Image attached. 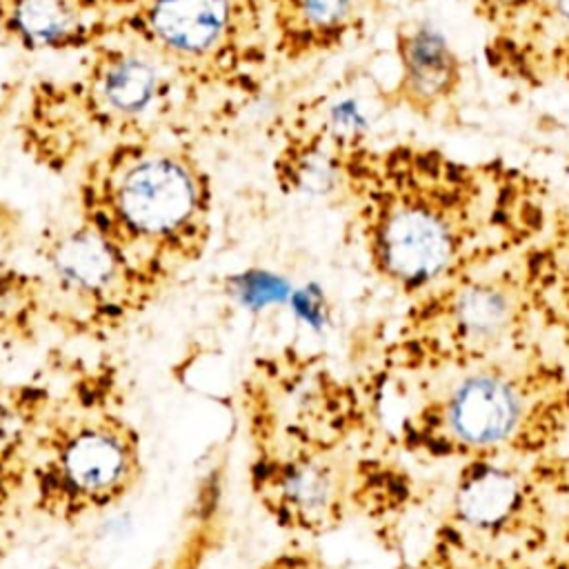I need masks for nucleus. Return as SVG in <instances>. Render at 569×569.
I'll use <instances>...</instances> for the list:
<instances>
[{"label":"nucleus","mask_w":569,"mask_h":569,"mask_svg":"<svg viewBox=\"0 0 569 569\" xmlns=\"http://www.w3.org/2000/svg\"><path fill=\"white\" fill-rule=\"evenodd\" d=\"M38 256L40 320L71 340L107 342L160 298L80 220L44 238Z\"/></svg>","instance_id":"nucleus-7"},{"label":"nucleus","mask_w":569,"mask_h":569,"mask_svg":"<svg viewBox=\"0 0 569 569\" xmlns=\"http://www.w3.org/2000/svg\"><path fill=\"white\" fill-rule=\"evenodd\" d=\"M516 256L407 300L380 362L413 387L487 362L538 338Z\"/></svg>","instance_id":"nucleus-6"},{"label":"nucleus","mask_w":569,"mask_h":569,"mask_svg":"<svg viewBox=\"0 0 569 569\" xmlns=\"http://www.w3.org/2000/svg\"><path fill=\"white\" fill-rule=\"evenodd\" d=\"M142 471L122 371L107 353L58 349L29 376L0 380V562L116 509Z\"/></svg>","instance_id":"nucleus-3"},{"label":"nucleus","mask_w":569,"mask_h":569,"mask_svg":"<svg viewBox=\"0 0 569 569\" xmlns=\"http://www.w3.org/2000/svg\"><path fill=\"white\" fill-rule=\"evenodd\" d=\"M238 409L251 493L282 531L320 538L351 520L391 525L409 509L413 487L396 436L322 358L293 347L256 358Z\"/></svg>","instance_id":"nucleus-1"},{"label":"nucleus","mask_w":569,"mask_h":569,"mask_svg":"<svg viewBox=\"0 0 569 569\" xmlns=\"http://www.w3.org/2000/svg\"><path fill=\"white\" fill-rule=\"evenodd\" d=\"M562 516L531 462L465 460L433 533L476 565H493L540 547Z\"/></svg>","instance_id":"nucleus-8"},{"label":"nucleus","mask_w":569,"mask_h":569,"mask_svg":"<svg viewBox=\"0 0 569 569\" xmlns=\"http://www.w3.org/2000/svg\"><path fill=\"white\" fill-rule=\"evenodd\" d=\"M407 569H480L465 553H460L451 542L433 533L427 549Z\"/></svg>","instance_id":"nucleus-19"},{"label":"nucleus","mask_w":569,"mask_h":569,"mask_svg":"<svg viewBox=\"0 0 569 569\" xmlns=\"http://www.w3.org/2000/svg\"><path fill=\"white\" fill-rule=\"evenodd\" d=\"M516 262L538 333L569 356V204H551L542 231Z\"/></svg>","instance_id":"nucleus-14"},{"label":"nucleus","mask_w":569,"mask_h":569,"mask_svg":"<svg viewBox=\"0 0 569 569\" xmlns=\"http://www.w3.org/2000/svg\"><path fill=\"white\" fill-rule=\"evenodd\" d=\"M398 78L387 84V102L425 122L445 120L465 87V62L447 36L427 20L405 18L393 27Z\"/></svg>","instance_id":"nucleus-10"},{"label":"nucleus","mask_w":569,"mask_h":569,"mask_svg":"<svg viewBox=\"0 0 569 569\" xmlns=\"http://www.w3.org/2000/svg\"><path fill=\"white\" fill-rule=\"evenodd\" d=\"M258 569H336L325 556L307 547H287L267 558Z\"/></svg>","instance_id":"nucleus-21"},{"label":"nucleus","mask_w":569,"mask_h":569,"mask_svg":"<svg viewBox=\"0 0 569 569\" xmlns=\"http://www.w3.org/2000/svg\"><path fill=\"white\" fill-rule=\"evenodd\" d=\"M385 91L387 87L367 69L345 71L318 93L300 100L280 127L316 133L349 156L365 144H373L378 124L391 111Z\"/></svg>","instance_id":"nucleus-13"},{"label":"nucleus","mask_w":569,"mask_h":569,"mask_svg":"<svg viewBox=\"0 0 569 569\" xmlns=\"http://www.w3.org/2000/svg\"><path fill=\"white\" fill-rule=\"evenodd\" d=\"M416 393L393 433L416 458L531 462L569 433V356L542 336Z\"/></svg>","instance_id":"nucleus-4"},{"label":"nucleus","mask_w":569,"mask_h":569,"mask_svg":"<svg viewBox=\"0 0 569 569\" xmlns=\"http://www.w3.org/2000/svg\"><path fill=\"white\" fill-rule=\"evenodd\" d=\"M407 2H418L420 4V2H429V0H407Z\"/></svg>","instance_id":"nucleus-23"},{"label":"nucleus","mask_w":569,"mask_h":569,"mask_svg":"<svg viewBox=\"0 0 569 569\" xmlns=\"http://www.w3.org/2000/svg\"><path fill=\"white\" fill-rule=\"evenodd\" d=\"M73 13L64 0H18L13 24L18 33L38 44H53L73 31Z\"/></svg>","instance_id":"nucleus-17"},{"label":"nucleus","mask_w":569,"mask_h":569,"mask_svg":"<svg viewBox=\"0 0 569 569\" xmlns=\"http://www.w3.org/2000/svg\"><path fill=\"white\" fill-rule=\"evenodd\" d=\"M340 198L371 273L407 300L518 256L553 204L549 184L522 167L411 140L351 151Z\"/></svg>","instance_id":"nucleus-2"},{"label":"nucleus","mask_w":569,"mask_h":569,"mask_svg":"<svg viewBox=\"0 0 569 569\" xmlns=\"http://www.w3.org/2000/svg\"><path fill=\"white\" fill-rule=\"evenodd\" d=\"M93 87L109 113L140 116L160 93V76L153 62L136 53H107L93 76Z\"/></svg>","instance_id":"nucleus-16"},{"label":"nucleus","mask_w":569,"mask_h":569,"mask_svg":"<svg viewBox=\"0 0 569 569\" xmlns=\"http://www.w3.org/2000/svg\"><path fill=\"white\" fill-rule=\"evenodd\" d=\"M478 567L480 569H569V516H562L553 533L533 551L513 560L478 565Z\"/></svg>","instance_id":"nucleus-18"},{"label":"nucleus","mask_w":569,"mask_h":569,"mask_svg":"<svg viewBox=\"0 0 569 569\" xmlns=\"http://www.w3.org/2000/svg\"><path fill=\"white\" fill-rule=\"evenodd\" d=\"M144 22L160 56L193 82L258 87L271 49L264 0H151Z\"/></svg>","instance_id":"nucleus-9"},{"label":"nucleus","mask_w":569,"mask_h":569,"mask_svg":"<svg viewBox=\"0 0 569 569\" xmlns=\"http://www.w3.org/2000/svg\"><path fill=\"white\" fill-rule=\"evenodd\" d=\"M533 0H471L473 18L489 31L500 29L522 16Z\"/></svg>","instance_id":"nucleus-20"},{"label":"nucleus","mask_w":569,"mask_h":569,"mask_svg":"<svg viewBox=\"0 0 569 569\" xmlns=\"http://www.w3.org/2000/svg\"><path fill=\"white\" fill-rule=\"evenodd\" d=\"M211 209L207 171L180 149L129 144L96 160L80 184V222L160 296L204 256Z\"/></svg>","instance_id":"nucleus-5"},{"label":"nucleus","mask_w":569,"mask_h":569,"mask_svg":"<svg viewBox=\"0 0 569 569\" xmlns=\"http://www.w3.org/2000/svg\"><path fill=\"white\" fill-rule=\"evenodd\" d=\"M271 49L289 64L336 56L367 36L385 0H264Z\"/></svg>","instance_id":"nucleus-12"},{"label":"nucleus","mask_w":569,"mask_h":569,"mask_svg":"<svg viewBox=\"0 0 569 569\" xmlns=\"http://www.w3.org/2000/svg\"><path fill=\"white\" fill-rule=\"evenodd\" d=\"M13 227H16V220H13L11 211L7 207H2V202H0V242L11 238Z\"/></svg>","instance_id":"nucleus-22"},{"label":"nucleus","mask_w":569,"mask_h":569,"mask_svg":"<svg viewBox=\"0 0 569 569\" xmlns=\"http://www.w3.org/2000/svg\"><path fill=\"white\" fill-rule=\"evenodd\" d=\"M487 67L529 91L569 84V0H533L513 22L489 31Z\"/></svg>","instance_id":"nucleus-11"},{"label":"nucleus","mask_w":569,"mask_h":569,"mask_svg":"<svg viewBox=\"0 0 569 569\" xmlns=\"http://www.w3.org/2000/svg\"><path fill=\"white\" fill-rule=\"evenodd\" d=\"M347 156L327 140L280 127V147L273 156V180L284 196H340Z\"/></svg>","instance_id":"nucleus-15"}]
</instances>
